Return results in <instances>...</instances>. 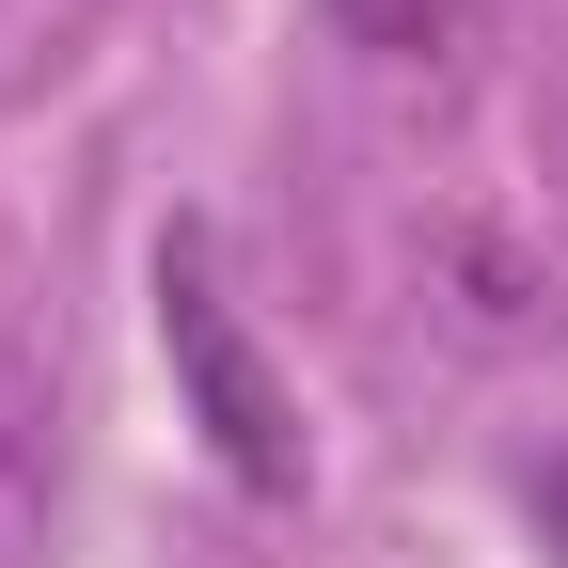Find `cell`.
Wrapping results in <instances>:
<instances>
[{
  "instance_id": "cell-1",
  "label": "cell",
  "mask_w": 568,
  "mask_h": 568,
  "mask_svg": "<svg viewBox=\"0 0 568 568\" xmlns=\"http://www.w3.org/2000/svg\"><path fill=\"white\" fill-rule=\"evenodd\" d=\"M159 347H174V395H190V426H205V458H222L253 506H301V489H316L301 395H284V379H268V347L237 332V301H222V268H205L190 222L159 237Z\"/></svg>"
},
{
  "instance_id": "cell-2",
  "label": "cell",
  "mask_w": 568,
  "mask_h": 568,
  "mask_svg": "<svg viewBox=\"0 0 568 568\" xmlns=\"http://www.w3.org/2000/svg\"><path fill=\"white\" fill-rule=\"evenodd\" d=\"M443 268H458V316H474L489 347H506V332H552V268H521L489 222H458V237H443Z\"/></svg>"
},
{
  "instance_id": "cell-3",
  "label": "cell",
  "mask_w": 568,
  "mask_h": 568,
  "mask_svg": "<svg viewBox=\"0 0 568 568\" xmlns=\"http://www.w3.org/2000/svg\"><path fill=\"white\" fill-rule=\"evenodd\" d=\"M332 17L364 32V48H443V17H458V0H332Z\"/></svg>"
},
{
  "instance_id": "cell-4",
  "label": "cell",
  "mask_w": 568,
  "mask_h": 568,
  "mask_svg": "<svg viewBox=\"0 0 568 568\" xmlns=\"http://www.w3.org/2000/svg\"><path fill=\"white\" fill-rule=\"evenodd\" d=\"M537 537H552V552H568V458H552V474H537Z\"/></svg>"
}]
</instances>
